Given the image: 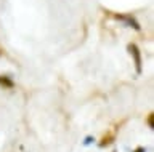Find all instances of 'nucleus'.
Instances as JSON below:
<instances>
[{"instance_id":"7","label":"nucleus","mask_w":154,"mask_h":152,"mask_svg":"<svg viewBox=\"0 0 154 152\" xmlns=\"http://www.w3.org/2000/svg\"><path fill=\"white\" fill-rule=\"evenodd\" d=\"M133 152H146V149H144V147H141V146H140V147H137V149H135Z\"/></svg>"},{"instance_id":"4","label":"nucleus","mask_w":154,"mask_h":152,"mask_svg":"<svg viewBox=\"0 0 154 152\" xmlns=\"http://www.w3.org/2000/svg\"><path fill=\"white\" fill-rule=\"evenodd\" d=\"M112 139H114V136L112 135H108V136H104L103 139H101V142H100V147H104V146H109L111 142H112Z\"/></svg>"},{"instance_id":"2","label":"nucleus","mask_w":154,"mask_h":152,"mask_svg":"<svg viewBox=\"0 0 154 152\" xmlns=\"http://www.w3.org/2000/svg\"><path fill=\"white\" fill-rule=\"evenodd\" d=\"M116 18L120 21H124V22H127V24L130 27H133V29H137L140 31V24H138V21H135V18H132L130 15H116Z\"/></svg>"},{"instance_id":"3","label":"nucleus","mask_w":154,"mask_h":152,"mask_svg":"<svg viewBox=\"0 0 154 152\" xmlns=\"http://www.w3.org/2000/svg\"><path fill=\"white\" fill-rule=\"evenodd\" d=\"M0 85L5 88H13V80L11 79H8V77H5V75H0Z\"/></svg>"},{"instance_id":"5","label":"nucleus","mask_w":154,"mask_h":152,"mask_svg":"<svg viewBox=\"0 0 154 152\" xmlns=\"http://www.w3.org/2000/svg\"><path fill=\"white\" fill-rule=\"evenodd\" d=\"M152 118H154V114H149V115H148V127H149V128H151V130H152V128H154V123H152Z\"/></svg>"},{"instance_id":"6","label":"nucleus","mask_w":154,"mask_h":152,"mask_svg":"<svg viewBox=\"0 0 154 152\" xmlns=\"http://www.w3.org/2000/svg\"><path fill=\"white\" fill-rule=\"evenodd\" d=\"M91 141H93V138H91V136H87V138H85V141H84V144H90Z\"/></svg>"},{"instance_id":"1","label":"nucleus","mask_w":154,"mask_h":152,"mask_svg":"<svg viewBox=\"0 0 154 152\" xmlns=\"http://www.w3.org/2000/svg\"><path fill=\"white\" fill-rule=\"evenodd\" d=\"M128 51H130V55H132V58H133V63H135V69H137V74H141V53H140V50H138V46L135 45V43H130L128 46Z\"/></svg>"}]
</instances>
